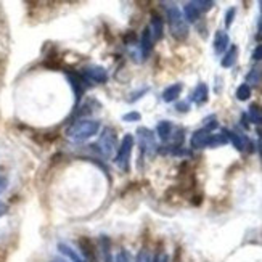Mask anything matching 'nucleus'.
I'll return each mask as SVG.
<instances>
[{
	"instance_id": "1",
	"label": "nucleus",
	"mask_w": 262,
	"mask_h": 262,
	"mask_svg": "<svg viewBox=\"0 0 262 262\" xmlns=\"http://www.w3.org/2000/svg\"><path fill=\"white\" fill-rule=\"evenodd\" d=\"M98 130H100L98 121L82 118V119L73 122L71 126L66 129V137H68V140H71L74 143H81V142L92 139L94 135L98 134Z\"/></svg>"
},
{
	"instance_id": "2",
	"label": "nucleus",
	"mask_w": 262,
	"mask_h": 262,
	"mask_svg": "<svg viewBox=\"0 0 262 262\" xmlns=\"http://www.w3.org/2000/svg\"><path fill=\"white\" fill-rule=\"evenodd\" d=\"M166 13H167V25H169L170 36L179 42L187 40L190 34V28L184 15H182V11L179 10V7H176L174 4H169L166 7Z\"/></svg>"
},
{
	"instance_id": "3",
	"label": "nucleus",
	"mask_w": 262,
	"mask_h": 262,
	"mask_svg": "<svg viewBox=\"0 0 262 262\" xmlns=\"http://www.w3.org/2000/svg\"><path fill=\"white\" fill-rule=\"evenodd\" d=\"M94 146L97 148L98 153L101 156L110 158L113 153L116 151V148H118V135H116V130L113 129V127H105L103 130H101L98 140H97V143Z\"/></svg>"
},
{
	"instance_id": "4",
	"label": "nucleus",
	"mask_w": 262,
	"mask_h": 262,
	"mask_svg": "<svg viewBox=\"0 0 262 262\" xmlns=\"http://www.w3.org/2000/svg\"><path fill=\"white\" fill-rule=\"evenodd\" d=\"M132 150H134V137L130 134H126V135H124L122 142H121V146L118 148V151H116V158H115L116 166L121 170H124V172H129V169H130Z\"/></svg>"
},
{
	"instance_id": "5",
	"label": "nucleus",
	"mask_w": 262,
	"mask_h": 262,
	"mask_svg": "<svg viewBox=\"0 0 262 262\" xmlns=\"http://www.w3.org/2000/svg\"><path fill=\"white\" fill-rule=\"evenodd\" d=\"M137 142H139L140 153L143 156H153L156 151H159L155 132L148 127H139L137 129Z\"/></svg>"
},
{
	"instance_id": "6",
	"label": "nucleus",
	"mask_w": 262,
	"mask_h": 262,
	"mask_svg": "<svg viewBox=\"0 0 262 262\" xmlns=\"http://www.w3.org/2000/svg\"><path fill=\"white\" fill-rule=\"evenodd\" d=\"M66 77H68V81H70L71 89H73V92H74L76 106H79V103H81V98L84 97V92H85L89 82L85 81V77L81 73H77V71H66Z\"/></svg>"
},
{
	"instance_id": "7",
	"label": "nucleus",
	"mask_w": 262,
	"mask_h": 262,
	"mask_svg": "<svg viewBox=\"0 0 262 262\" xmlns=\"http://www.w3.org/2000/svg\"><path fill=\"white\" fill-rule=\"evenodd\" d=\"M87 82H95V84H106L108 82V71L103 66H97V64H90V66H84L81 71Z\"/></svg>"
},
{
	"instance_id": "8",
	"label": "nucleus",
	"mask_w": 262,
	"mask_h": 262,
	"mask_svg": "<svg viewBox=\"0 0 262 262\" xmlns=\"http://www.w3.org/2000/svg\"><path fill=\"white\" fill-rule=\"evenodd\" d=\"M79 249H81V253H82V257L87 260V262H98V246L92 242V238H89V236H81L79 238Z\"/></svg>"
},
{
	"instance_id": "9",
	"label": "nucleus",
	"mask_w": 262,
	"mask_h": 262,
	"mask_svg": "<svg viewBox=\"0 0 262 262\" xmlns=\"http://www.w3.org/2000/svg\"><path fill=\"white\" fill-rule=\"evenodd\" d=\"M222 134L227 137V140H230L232 145L236 148L238 151H245V148L248 146L249 148V151H253L254 150V145L248 140V137L243 135V134H238V132H233V130H229V129H222Z\"/></svg>"
},
{
	"instance_id": "10",
	"label": "nucleus",
	"mask_w": 262,
	"mask_h": 262,
	"mask_svg": "<svg viewBox=\"0 0 262 262\" xmlns=\"http://www.w3.org/2000/svg\"><path fill=\"white\" fill-rule=\"evenodd\" d=\"M209 140H211V132L206 129H198L191 134L190 139V146L193 150H203V148H209Z\"/></svg>"
},
{
	"instance_id": "11",
	"label": "nucleus",
	"mask_w": 262,
	"mask_h": 262,
	"mask_svg": "<svg viewBox=\"0 0 262 262\" xmlns=\"http://www.w3.org/2000/svg\"><path fill=\"white\" fill-rule=\"evenodd\" d=\"M148 29H150V32H151V39H153V42L161 40L163 36H164V21H163V18L159 16L158 13H153V15H151V19H150V26H148Z\"/></svg>"
},
{
	"instance_id": "12",
	"label": "nucleus",
	"mask_w": 262,
	"mask_h": 262,
	"mask_svg": "<svg viewBox=\"0 0 262 262\" xmlns=\"http://www.w3.org/2000/svg\"><path fill=\"white\" fill-rule=\"evenodd\" d=\"M208 98H209V89H208V85L204 84V82H200V84L195 87V90L191 92V95H190V100H191L195 105H198V106H201V105L206 103Z\"/></svg>"
},
{
	"instance_id": "13",
	"label": "nucleus",
	"mask_w": 262,
	"mask_h": 262,
	"mask_svg": "<svg viewBox=\"0 0 262 262\" xmlns=\"http://www.w3.org/2000/svg\"><path fill=\"white\" fill-rule=\"evenodd\" d=\"M229 45H230V37L229 34L225 31H217L215 32V37H214V52L217 55H222L229 50Z\"/></svg>"
},
{
	"instance_id": "14",
	"label": "nucleus",
	"mask_w": 262,
	"mask_h": 262,
	"mask_svg": "<svg viewBox=\"0 0 262 262\" xmlns=\"http://www.w3.org/2000/svg\"><path fill=\"white\" fill-rule=\"evenodd\" d=\"M153 39H151V32L148 29V26L143 29L142 32V37H140V55H142V60L148 58L151 53V49H153Z\"/></svg>"
},
{
	"instance_id": "15",
	"label": "nucleus",
	"mask_w": 262,
	"mask_h": 262,
	"mask_svg": "<svg viewBox=\"0 0 262 262\" xmlns=\"http://www.w3.org/2000/svg\"><path fill=\"white\" fill-rule=\"evenodd\" d=\"M56 248H58V251H60V254L61 256H64L68 260H70V262H87L81 254H79L77 251H74V249L70 246V245H68V243H58V245H56Z\"/></svg>"
},
{
	"instance_id": "16",
	"label": "nucleus",
	"mask_w": 262,
	"mask_h": 262,
	"mask_svg": "<svg viewBox=\"0 0 262 262\" xmlns=\"http://www.w3.org/2000/svg\"><path fill=\"white\" fill-rule=\"evenodd\" d=\"M156 134L163 142H169L174 135V124L170 121H161L156 127Z\"/></svg>"
},
{
	"instance_id": "17",
	"label": "nucleus",
	"mask_w": 262,
	"mask_h": 262,
	"mask_svg": "<svg viewBox=\"0 0 262 262\" xmlns=\"http://www.w3.org/2000/svg\"><path fill=\"white\" fill-rule=\"evenodd\" d=\"M182 90H184V85H182L180 82L177 84H172V85H169L164 92H163V101H166V103H172V101H176L180 94H182Z\"/></svg>"
},
{
	"instance_id": "18",
	"label": "nucleus",
	"mask_w": 262,
	"mask_h": 262,
	"mask_svg": "<svg viewBox=\"0 0 262 262\" xmlns=\"http://www.w3.org/2000/svg\"><path fill=\"white\" fill-rule=\"evenodd\" d=\"M98 249H100L101 256H103L105 262H115V257H113V254H111V242H110L108 236H105V235L100 236Z\"/></svg>"
},
{
	"instance_id": "19",
	"label": "nucleus",
	"mask_w": 262,
	"mask_h": 262,
	"mask_svg": "<svg viewBox=\"0 0 262 262\" xmlns=\"http://www.w3.org/2000/svg\"><path fill=\"white\" fill-rule=\"evenodd\" d=\"M236 58H238V47L236 45H232V47H229V50L225 52L224 58L221 60V66L222 68H232L236 63Z\"/></svg>"
},
{
	"instance_id": "20",
	"label": "nucleus",
	"mask_w": 262,
	"mask_h": 262,
	"mask_svg": "<svg viewBox=\"0 0 262 262\" xmlns=\"http://www.w3.org/2000/svg\"><path fill=\"white\" fill-rule=\"evenodd\" d=\"M246 84L249 87H251V85L257 87L259 84H262V66L260 64L254 66L253 70L248 73V76H246Z\"/></svg>"
},
{
	"instance_id": "21",
	"label": "nucleus",
	"mask_w": 262,
	"mask_h": 262,
	"mask_svg": "<svg viewBox=\"0 0 262 262\" xmlns=\"http://www.w3.org/2000/svg\"><path fill=\"white\" fill-rule=\"evenodd\" d=\"M201 13L198 11V8L195 7V4L193 2H188L185 7H184V18L187 23H196L200 19Z\"/></svg>"
},
{
	"instance_id": "22",
	"label": "nucleus",
	"mask_w": 262,
	"mask_h": 262,
	"mask_svg": "<svg viewBox=\"0 0 262 262\" xmlns=\"http://www.w3.org/2000/svg\"><path fill=\"white\" fill-rule=\"evenodd\" d=\"M235 95H236V98L240 100V101H246V100H249V97H251V87H249L246 82L242 84V85H238Z\"/></svg>"
},
{
	"instance_id": "23",
	"label": "nucleus",
	"mask_w": 262,
	"mask_h": 262,
	"mask_svg": "<svg viewBox=\"0 0 262 262\" xmlns=\"http://www.w3.org/2000/svg\"><path fill=\"white\" fill-rule=\"evenodd\" d=\"M249 118L256 124H262V106H259L257 103H253L249 106Z\"/></svg>"
},
{
	"instance_id": "24",
	"label": "nucleus",
	"mask_w": 262,
	"mask_h": 262,
	"mask_svg": "<svg viewBox=\"0 0 262 262\" xmlns=\"http://www.w3.org/2000/svg\"><path fill=\"white\" fill-rule=\"evenodd\" d=\"M227 137L224 134H211V140H209V148H217L227 145Z\"/></svg>"
},
{
	"instance_id": "25",
	"label": "nucleus",
	"mask_w": 262,
	"mask_h": 262,
	"mask_svg": "<svg viewBox=\"0 0 262 262\" xmlns=\"http://www.w3.org/2000/svg\"><path fill=\"white\" fill-rule=\"evenodd\" d=\"M195 7L198 8V11L200 13H206V11H209L215 4L214 2H211V0H195Z\"/></svg>"
},
{
	"instance_id": "26",
	"label": "nucleus",
	"mask_w": 262,
	"mask_h": 262,
	"mask_svg": "<svg viewBox=\"0 0 262 262\" xmlns=\"http://www.w3.org/2000/svg\"><path fill=\"white\" fill-rule=\"evenodd\" d=\"M217 127H219V122H217V118H215L214 115H211V116H208L206 119H204V127L203 129H206L208 132L212 134V130L217 129Z\"/></svg>"
},
{
	"instance_id": "27",
	"label": "nucleus",
	"mask_w": 262,
	"mask_h": 262,
	"mask_svg": "<svg viewBox=\"0 0 262 262\" xmlns=\"http://www.w3.org/2000/svg\"><path fill=\"white\" fill-rule=\"evenodd\" d=\"M115 262H132V256L127 249H121L115 257Z\"/></svg>"
},
{
	"instance_id": "28",
	"label": "nucleus",
	"mask_w": 262,
	"mask_h": 262,
	"mask_svg": "<svg viewBox=\"0 0 262 262\" xmlns=\"http://www.w3.org/2000/svg\"><path fill=\"white\" fill-rule=\"evenodd\" d=\"M140 119H142V115L139 111H130V113H126V115L122 116V121H126V122H137Z\"/></svg>"
},
{
	"instance_id": "29",
	"label": "nucleus",
	"mask_w": 262,
	"mask_h": 262,
	"mask_svg": "<svg viewBox=\"0 0 262 262\" xmlns=\"http://www.w3.org/2000/svg\"><path fill=\"white\" fill-rule=\"evenodd\" d=\"M235 15H236V8H229L227 10V13H225V28L229 29L230 26H232V23H233V19H235Z\"/></svg>"
},
{
	"instance_id": "30",
	"label": "nucleus",
	"mask_w": 262,
	"mask_h": 262,
	"mask_svg": "<svg viewBox=\"0 0 262 262\" xmlns=\"http://www.w3.org/2000/svg\"><path fill=\"white\" fill-rule=\"evenodd\" d=\"M146 92H148V87H143V89H140V90H137V92L130 94V98H129L127 101H129V103H135V101H137V100H140Z\"/></svg>"
},
{
	"instance_id": "31",
	"label": "nucleus",
	"mask_w": 262,
	"mask_h": 262,
	"mask_svg": "<svg viewBox=\"0 0 262 262\" xmlns=\"http://www.w3.org/2000/svg\"><path fill=\"white\" fill-rule=\"evenodd\" d=\"M134 262H151V256L148 254V251L143 248V249H140V253L137 254V257H135Z\"/></svg>"
},
{
	"instance_id": "32",
	"label": "nucleus",
	"mask_w": 262,
	"mask_h": 262,
	"mask_svg": "<svg viewBox=\"0 0 262 262\" xmlns=\"http://www.w3.org/2000/svg\"><path fill=\"white\" fill-rule=\"evenodd\" d=\"M253 60L254 61H262V43H259L253 52Z\"/></svg>"
},
{
	"instance_id": "33",
	"label": "nucleus",
	"mask_w": 262,
	"mask_h": 262,
	"mask_svg": "<svg viewBox=\"0 0 262 262\" xmlns=\"http://www.w3.org/2000/svg\"><path fill=\"white\" fill-rule=\"evenodd\" d=\"M176 110L180 111V113H187L190 110V103H188V101H180V103L176 105Z\"/></svg>"
},
{
	"instance_id": "34",
	"label": "nucleus",
	"mask_w": 262,
	"mask_h": 262,
	"mask_svg": "<svg viewBox=\"0 0 262 262\" xmlns=\"http://www.w3.org/2000/svg\"><path fill=\"white\" fill-rule=\"evenodd\" d=\"M5 185H7V180L4 177H0V193L5 190Z\"/></svg>"
},
{
	"instance_id": "35",
	"label": "nucleus",
	"mask_w": 262,
	"mask_h": 262,
	"mask_svg": "<svg viewBox=\"0 0 262 262\" xmlns=\"http://www.w3.org/2000/svg\"><path fill=\"white\" fill-rule=\"evenodd\" d=\"M50 262H70L68 259H64V257H53Z\"/></svg>"
},
{
	"instance_id": "36",
	"label": "nucleus",
	"mask_w": 262,
	"mask_h": 262,
	"mask_svg": "<svg viewBox=\"0 0 262 262\" xmlns=\"http://www.w3.org/2000/svg\"><path fill=\"white\" fill-rule=\"evenodd\" d=\"M159 260H161V253H158L156 256L151 257V262H159Z\"/></svg>"
},
{
	"instance_id": "37",
	"label": "nucleus",
	"mask_w": 262,
	"mask_h": 262,
	"mask_svg": "<svg viewBox=\"0 0 262 262\" xmlns=\"http://www.w3.org/2000/svg\"><path fill=\"white\" fill-rule=\"evenodd\" d=\"M257 146H259V148H257V151H259V155H260V158H262V142H260V140L257 142Z\"/></svg>"
},
{
	"instance_id": "38",
	"label": "nucleus",
	"mask_w": 262,
	"mask_h": 262,
	"mask_svg": "<svg viewBox=\"0 0 262 262\" xmlns=\"http://www.w3.org/2000/svg\"><path fill=\"white\" fill-rule=\"evenodd\" d=\"M159 262H169L167 256H166V254H161V260H159Z\"/></svg>"
},
{
	"instance_id": "39",
	"label": "nucleus",
	"mask_w": 262,
	"mask_h": 262,
	"mask_svg": "<svg viewBox=\"0 0 262 262\" xmlns=\"http://www.w3.org/2000/svg\"><path fill=\"white\" fill-rule=\"evenodd\" d=\"M259 5H260V11H262V2H259Z\"/></svg>"
}]
</instances>
